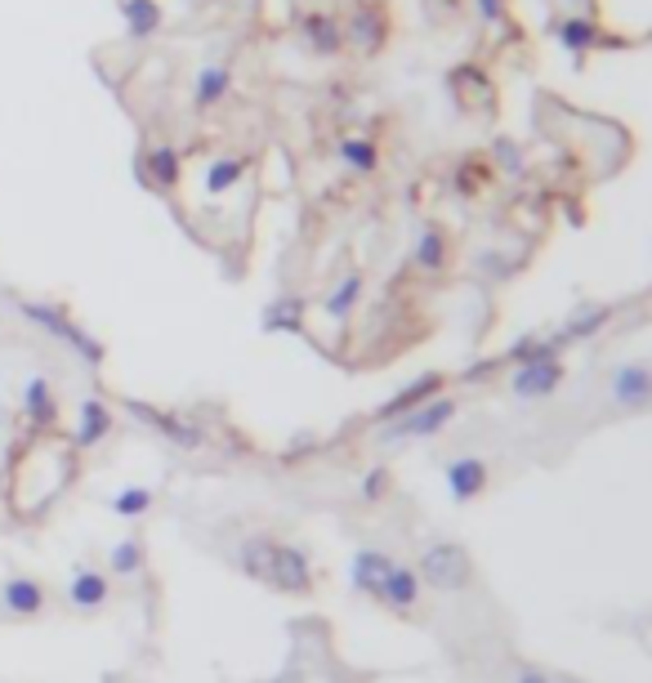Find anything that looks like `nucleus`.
<instances>
[{
	"instance_id": "nucleus-21",
	"label": "nucleus",
	"mask_w": 652,
	"mask_h": 683,
	"mask_svg": "<svg viewBox=\"0 0 652 683\" xmlns=\"http://www.w3.org/2000/svg\"><path fill=\"white\" fill-rule=\"evenodd\" d=\"M362 291H367V278H362V272H358V268H353V272H345V278L322 295V313L331 317V322H349V317H353V309L362 304Z\"/></svg>"
},
{
	"instance_id": "nucleus-15",
	"label": "nucleus",
	"mask_w": 652,
	"mask_h": 683,
	"mask_svg": "<svg viewBox=\"0 0 652 683\" xmlns=\"http://www.w3.org/2000/svg\"><path fill=\"white\" fill-rule=\"evenodd\" d=\"M300 36H304V45H308L313 54H322V58H331V54L345 49V23H340L336 14H326V10H308V14L300 19Z\"/></svg>"
},
{
	"instance_id": "nucleus-2",
	"label": "nucleus",
	"mask_w": 652,
	"mask_h": 683,
	"mask_svg": "<svg viewBox=\"0 0 652 683\" xmlns=\"http://www.w3.org/2000/svg\"><path fill=\"white\" fill-rule=\"evenodd\" d=\"M412 568H416L420 585L438 590V594H461L474 581V559L461 540H429Z\"/></svg>"
},
{
	"instance_id": "nucleus-28",
	"label": "nucleus",
	"mask_w": 652,
	"mask_h": 683,
	"mask_svg": "<svg viewBox=\"0 0 652 683\" xmlns=\"http://www.w3.org/2000/svg\"><path fill=\"white\" fill-rule=\"evenodd\" d=\"M336 157H340L353 175H375V170H380V144H375V139H362V134H349Z\"/></svg>"
},
{
	"instance_id": "nucleus-10",
	"label": "nucleus",
	"mask_w": 652,
	"mask_h": 683,
	"mask_svg": "<svg viewBox=\"0 0 652 683\" xmlns=\"http://www.w3.org/2000/svg\"><path fill=\"white\" fill-rule=\"evenodd\" d=\"M442 478H447V492H451V501L470 505L474 496H483V492H487V483H492V469H487V460H483V456H456V460H447Z\"/></svg>"
},
{
	"instance_id": "nucleus-4",
	"label": "nucleus",
	"mask_w": 652,
	"mask_h": 683,
	"mask_svg": "<svg viewBox=\"0 0 652 683\" xmlns=\"http://www.w3.org/2000/svg\"><path fill=\"white\" fill-rule=\"evenodd\" d=\"M456 398H447V393H438V398H429V402H420V406H412L407 416H398V421H384V429H380V443H420V438H438L451 421H456Z\"/></svg>"
},
{
	"instance_id": "nucleus-16",
	"label": "nucleus",
	"mask_w": 652,
	"mask_h": 683,
	"mask_svg": "<svg viewBox=\"0 0 652 683\" xmlns=\"http://www.w3.org/2000/svg\"><path fill=\"white\" fill-rule=\"evenodd\" d=\"M108 434H112V406L99 402V398H81V406H77V429H72V447H77V451H94Z\"/></svg>"
},
{
	"instance_id": "nucleus-35",
	"label": "nucleus",
	"mask_w": 652,
	"mask_h": 683,
	"mask_svg": "<svg viewBox=\"0 0 652 683\" xmlns=\"http://www.w3.org/2000/svg\"><path fill=\"white\" fill-rule=\"evenodd\" d=\"M509 683H550V674H546L541 665H518Z\"/></svg>"
},
{
	"instance_id": "nucleus-33",
	"label": "nucleus",
	"mask_w": 652,
	"mask_h": 683,
	"mask_svg": "<svg viewBox=\"0 0 652 683\" xmlns=\"http://www.w3.org/2000/svg\"><path fill=\"white\" fill-rule=\"evenodd\" d=\"M384 496H389V469H384V464H375V469H367V473H362V501H371V505H375V501H384Z\"/></svg>"
},
{
	"instance_id": "nucleus-17",
	"label": "nucleus",
	"mask_w": 652,
	"mask_h": 683,
	"mask_svg": "<svg viewBox=\"0 0 652 683\" xmlns=\"http://www.w3.org/2000/svg\"><path fill=\"white\" fill-rule=\"evenodd\" d=\"M442 393V376L438 371H425V376H416L412 384H403L394 398H389L380 412H375V421L384 425V421H398V416H407L412 406H420V402H429V398H438Z\"/></svg>"
},
{
	"instance_id": "nucleus-23",
	"label": "nucleus",
	"mask_w": 652,
	"mask_h": 683,
	"mask_svg": "<svg viewBox=\"0 0 652 683\" xmlns=\"http://www.w3.org/2000/svg\"><path fill=\"white\" fill-rule=\"evenodd\" d=\"M228 90H233V72L224 63H206L198 72V81H192V103H198L202 112H211V108H220L228 99Z\"/></svg>"
},
{
	"instance_id": "nucleus-31",
	"label": "nucleus",
	"mask_w": 652,
	"mask_h": 683,
	"mask_svg": "<svg viewBox=\"0 0 652 683\" xmlns=\"http://www.w3.org/2000/svg\"><path fill=\"white\" fill-rule=\"evenodd\" d=\"M608 317H612V309H608V304H581V309L563 322V339H585V335H595Z\"/></svg>"
},
{
	"instance_id": "nucleus-13",
	"label": "nucleus",
	"mask_w": 652,
	"mask_h": 683,
	"mask_svg": "<svg viewBox=\"0 0 652 683\" xmlns=\"http://www.w3.org/2000/svg\"><path fill=\"white\" fill-rule=\"evenodd\" d=\"M447 90L456 94V103H461L465 112H483V108L492 103V77L483 72L479 63H461V67H451Z\"/></svg>"
},
{
	"instance_id": "nucleus-3",
	"label": "nucleus",
	"mask_w": 652,
	"mask_h": 683,
	"mask_svg": "<svg viewBox=\"0 0 652 683\" xmlns=\"http://www.w3.org/2000/svg\"><path fill=\"white\" fill-rule=\"evenodd\" d=\"M19 313H23L32 326H41L45 335H54L58 345H68L90 371L103 367V358H108V354H103V339H94L77 317H68L58 304H45V300H19Z\"/></svg>"
},
{
	"instance_id": "nucleus-6",
	"label": "nucleus",
	"mask_w": 652,
	"mask_h": 683,
	"mask_svg": "<svg viewBox=\"0 0 652 683\" xmlns=\"http://www.w3.org/2000/svg\"><path fill=\"white\" fill-rule=\"evenodd\" d=\"M608 402L617 412H648L652 406V362L630 358L608 371Z\"/></svg>"
},
{
	"instance_id": "nucleus-27",
	"label": "nucleus",
	"mask_w": 652,
	"mask_h": 683,
	"mask_svg": "<svg viewBox=\"0 0 652 683\" xmlns=\"http://www.w3.org/2000/svg\"><path fill=\"white\" fill-rule=\"evenodd\" d=\"M241 179H246V157H233V153H224V157H215V161L206 166V192H211V197H224V192H233Z\"/></svg>"
},
{
	"instance_id": "nucleus-18",
	"label": "nucleus",
	"mask_w": 652,
	"mask_h": 683,
	"mask_svg": "<svg viewBox=\"0 0 652 683\" xmlns=\"http://www.w3.org/2000/svg\"><path fill=\"white\" fill-rule=\"evenodd\" d=\"M0 607L10 612V617H41L45 612V585L32 581V576H10L5 585H0Z\"/></svg>"
},
{
	"instance_id": "nucleus-29",
	"label": "nucleus",
	"mask_w": 652,
	"mask_h": 683,
	"mask_svg": "<svg viewBox=\"0 0 652 683\" xmlns=\"http://www.w3.org/2000/svg\"><path fill=\"white\" fill-rule=\"evenodd\" d=\"M108 568L112 576H139L144 572V540L139 536H125L108 550Z\"/></svg>"
},
{
	"instance_id": "nucleus-25",
	"label": "nucleus",
	"mask_w": 652,
	"mask_h": 683,
	"mask_svg": "<svg viewBox=\"0 0 652 683\" xmlns=\"http://www.w3.org/2000/svg\"><path fill=\"white\" fill-rule=\"evenodd\" d=\"M121 23H125V32L135 41H148V36L161 32L166 14H161L157 0H121Z\"/></svg>"
},
{
	"instance_id": "nucleus-26",
	"label": "nucleus",
	"mask_w": 652,
	"mask_h": 683,
	"mask_svg": "<svg viewBox=\"0 0 652 683\" xmlns=\"http://www.w3.org/2000/svg\"><path fill=\"white\" fill-rule=\"evenodd\" d=\"M492 179H496V170H492L487 153H470V157L456 161V170H451V183H456V192H461V197H479Z\"/></svg>"
},
{
	"instance_id": "nucleus-36",
	"label": "nucleus",
	"mask_w": 652,
	"mask_h": 683,
	"mask_svg": "<svg viewBox=\"0 0 652 683\" xmlns=\"http://www.w3.org/2000/svg\"><path fill=\"white\" fill-rule=\"evenodd\" d=\"M550 683H581V679H572V674H563V679H550Z\"/></svg>"
},
{
	"instance_id": "nucleus-7",
	"label": "nucleus",
	"mask_w": 652,
	"mask_h": 683,
	"mask_svg": "<svg viewBox=\"0 0 652 683\" xmlns=\"http://www.w3.org/2000/svg\"><path fill=\"white\" fill-rule=\"evenodd\" d=\"M125 412L135 416V421H144L153 434H161L166 443L183 447V451H198V447L206 443L202 425H198V421H188V416H179V412H161V406H148V402H139V398H130V402H125Z\"/></svg>"
},
{
	"instance_id": "nucleus-14",
	"label": "nucleus",
	"mask_w": 652,
	"mask_h": 683,
	"mask_svg": "<svg viewBox=\"0 0 652 683\" xmlns=\"http://www.w3.org/2000/svg\"><path fill=\"white\" fill-rule=\"evenodd\" d=\"M394 555H384V550H358L349 559V585L367 598H380V585L389 581V572H394Z\"/></svg>"
},
{
	"instance_id": "nucleus-22",
	"label": "nucleus",
	"mask_w": 652,
	"mask_h": 683,
	"mask_svg": "<svg viewBox=\"0 0 652 683\" xmlns=\"http://www.w3.org/2000/svg\"><path fill=\"white\" fill-rule=\"evenodd\" d=\"M23 416L32 429H49L58 421V402H54V384L45 376H32L23 384Z\"/></svg>"
},
{
	"instance_id": "nucleus-9",
	"label": "nucleus",
	"mask_w": 652,
	"mask_h": 683,
	"mask_svg": "<svg viewBox=\"0 0 652 683\" xmlns=\"http://www.w3.org/2000/svg\"><path fill=\"white\" fill-rule=\"evenodd\" d=\"M550 32H554V41L581 63L591 49H604L608 45V32L599 27V19L595 14H559V19H550Z\"/></svg>"
},
{
	"instance_id": "nucleus-8",
	"label": "nucleus",
	"mask_w": 652,
	"mask_h": 683,
	"mask_svg": "<svg viewBox=\"0 0 652 683\" xmlns=\"http://www.w3.org/2000/svg\"><path fill=\"white\" fill-rule=\"evenodd\" d=\"M345 45H353L358 54L375 58L384 45H389V10L380 0H358L349 23H345Z\"/></svg>"
},
{
	"instance_id": "nucleus-34",
	"label": "nucleus",
	"mask_w": 652,
	"mask_h": 683,
	"mask_svg": "<svg viewBox=\"0 0 652 683\" xmlns=\"http://www.w3.org/2000/svg\"><path fill=\"white\" fill-rule=\"evenodd\" d=\"M474 19L487 23V27L505 23L509 19V0H474Z\"/></svg>"
},
{
	"instance_id": "nucleus-1",
	"label": "nucleus",
	"mask_w": 652,
	"mask_h": 683,
	"mask_svg": "<svg viewBox=\"0 0 652 683\" xmlns=\"http://www.w3.org/2000/svg\"><path fill=\"white\" fill-rule=\"evenodd\" d=\"M237 568L269 585L278 594H308L313 590V563L300 545H286V540H273V536H246L237 545Z\"/></svg>"
},
{
	"instance_id": "nucleus-12",
	"label": "nucleus",
	"mask_w": 652,
	"mask_h": 683,
	"mask_svg": "<svg viewBox=\"0 0 652 683\" xmlns=\"http://www.w3.org/2000/svg\"><path fill=\"white\" fill-rule=\"evenodd\" d=\"M179 175H183L179 148H170V144L144 148V157H139V179H144L153 192H175V188H179Z\"/></svg>"
},
{
	"instance_id": "nucleus-30",
	"label": "nucleus",
	"mask_w": 652,
	"mask_h": 683,
	"mask_svg": "<svg viewBox=\"0 0 652 683\" xmlns=\"http://www.w3.org/2000/svg\"><path fill=\"white\" fill-rule=\"evenodd\" d=\"M108 505H112L116 518H130V523H135V518H144V514L157 505V492H153V488H121Z\"/></svg>"
},
{
	"instance_id": "nucleus-11",
	"label": "nucleus",
	"mask_w": 652,
	"mask_h": 683,
	"mask_svg": "<svg viewBox=\"0 0 652 683\" xmlns=\"http://www.w3.org/2000/svg\"><path fill=\"white\" fill-rule=\"evenodd\" d=\"M420 594H425V585H420L416 568L412 563H394V572H389V581L380 585L375 603H384L389 612H398V617H412V612L420 607Z\"/></svg>"
},
{
	"instance_id": "nucleus-37",
	"label": "nucleus",
	"mask_w": 652,
	"mask_h": 683,
	"mask_svg": "<svg viewBox=\"0 0 652 683\" xmlns=\"http://www.w3.org/2000/svg\"><path fill=\"white\" fill-rule=\"evenodd\" d=\"M567 5H591V0H567Z\"/></svg>"
},
{
	"instance_id": "nucleus-32",
	"label": "nucleus",
	"mask_w": 652,
	"mask_h": 683,
	"mask_svg": "<svg viewBox=\"0 0 652 683\" xmlns=\"http://www.w3.org/2000/svg\"><path fill=\"white\" fill-rule=\"evenodd\" d=\"M487 161H492V170L496 175H524L528 170V161H524V148H518L509 134H501V139H492L487 144Z\"/></svg>"
},
{
	"instance_id": "nucleus-5",
	"label": "nucleus",
	"mask_w": 652,
	"mask_h": 683,
	"mask_svg": "<svg viewBox=\"0 0 652 683\" xmlns=\"http://www.w3.org/2000/svg\"><path fill=\"white\" fill-rule=\"evenodd\" d=\"M567 380V367L559 354H541V358H528L518 362L514 376H509V393L518 402H541V398H554Z\"/></svg>"
},
{
	"instance_id": "nucleus-20",
	"label": "nucleus",
	"mask_w": 652,
	"mask_h": 683,
	"mask_svg": "<svg viewBox=\"0 0 652 683\" xmlns=\"http://www.w3.org/2000/svg\"><path fill=\"white\" fill-rule=\"evenodd\" d=\"M412 264H416L420 272H442V268L451 264V237H447L438 224H425V228L416 233V242H412Z\"/></svg>"
},
{
	"instance_id": "nucleus-19",
	"label": "nucleus",
	"mask_w": 652,
	"mask_h": 683,
	"mask_svg": "<svg viewBox=\"0 0 652 683\" xmlns=\"http://www.w3.org/2000/svg\"><path fill=\"white\" fill-rule=\"evenodd\" d=\"M304 300L300 295H273L259 313V331L265 335H300L304 331Z\"/></svg>"
},
{
	"instance_id": "nucleus-24",
	"label": "nucleus",
	"mask_w": 652,
	"mask_h": 683,
	"mask_svg": "<svg viewBox=\"0 0 652 683\" xmlns=\"http://www.w3.org/2000/svg\"><path fill=\"white\" fill-rule=\"evenodd\" d=\"M68 603L77 612H99L108 603V576L94 572V568H77L72 581H68Z\"/></svg>"
}]
</instances>
